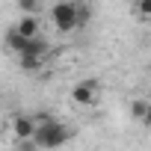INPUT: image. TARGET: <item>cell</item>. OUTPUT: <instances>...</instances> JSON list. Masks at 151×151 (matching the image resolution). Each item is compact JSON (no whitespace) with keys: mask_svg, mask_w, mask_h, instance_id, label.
Returning <instances> with one entry per match:
<instances>
[{"mask_svg":"<svg viewBox=\"0 0 151 151\" xmlns=\"http://www.w3.org/2000/svg\"><path fill=\"white\" fill-rule=\"evenodd\" d=\"M71 136H74L71 127H65L62 122H50V124H39L33 142L39 145V151H56V148H62Z\"/></svg>","mask_w":151,"mask_h":151,"instance_id":"1","label":"cell"},{"mask_svg":"<svg viewBox=\"0 0 151 151\" xmlns=\"http://www.w3.org/2000/svg\"><path fill=\"white\" fill-rule=\"evenodd\" d=\"M50 21L59 33H71L77 30L80 21H77V0H56L50 6Z\"/></svg>","mask_w":151,"mask_h":151,"instance_id":"2","label":"cell"},{"mask_svg":"<svg viewBox=\"0 0 151 151\" xmlns=\"http://www.w3.org/2000/svg\"><path fill=\"white\" fill-rule=\"evenodd\" d=\"M71 101L80 104V107H92L98 101V80H80L71 89Z\"/></svg>","mask_w":151,"mask_h":151,"instance_id":"3","label":"cell"},{"mask_svg":"<svg viewBox=\"0 0 151 151\" xmlns=\"http://www.w3.org/2000/svg\"><path fill=\"white\" fill-rule=\"evenodd\" d=\"M36 130H39V124H36L33 116H15L12 119V133H15L18 142H30L36 136Z\"/></svg>","mask_w":151,"mask_h":151,"instance_id":"4","label":"cell"},{"mask_svg":"<svg viewBox=\"0 0 151 151\" xmlns=\"http://www.w3.org/2000/svg\"><path fill=\"white\" fill-rule=\"evenodd\" d=\"M15 30L24 39H39V18L36 15H21V21L15 24Z\"/></svg>","mask_w":151,"mask_h":151,"instance_id":"5","label":"cell"},{"mask_svg":"<svg viewBox=\"0 0 151 151\" xmlns=\"http://www.w3.org/2000/svg\"><path fill=\"white\" fill-rule=\"evenodd\" d=\"M130 116H133L136 122H142V124L151 127V101H142V98L130 101Z\"/></svg>","mask_w":151,"mask_h":151,"instance_id":"6","label":"cell"},{"mask_svg":"<svg viewBox=\"0 0 151 151\" xmlns=\"http://www.w3.org/2000/svg\"><path fill=\"white\" fill-rule=\"evenodd\" d=\"M47 50H50V42H47V39H27V45H24V50H21L18 56L27 53V56H42V59H45Z\"/></svg>","mask_w":151,"mask_h":151,"instance_id":"7","label":"cell"},{"mask_svg":"<svg viewBox=\"0 0 151 151\" xmlns=\"http://www.w3.org/2000/svg\"><path fill=\"white\" fill-rule=\"evenodd\" d=\"M18 62H21V68L27 71V74H36V71H42V56H18Z\"/></svg>","mask_w":151,"mask_h":151,"instance_id":"8","label":"cell"},{"mask_svg":"<svg viewBox=\"0 0 151 151\" xmlns=\"http://www.w3.org/2000/svg\"><path fill=\"white\" fill-rule=\"evenodd\" d=\"M18 9H21L24 15H36V12L42 9V0H18Z\"/></svg>","mask_w":151,"mask_h":151,"instance_id":"9","label":"cell"},{"mask_svg":"<svg viewBox=\"0 0 151 151\" xmlns=\"http://www.w3.org/2000/svg\"><path fill=\"white\" fill-rule=\"evenodd\" d=\"M77 21H80V27H86L92 21V6L89 3H77Z\"/></svg>","mask_w":151,"mask_h":151,"instance_id":"10","label":"cell"},{"mask_svg":"<svg viewBox=\"0 0 151 151\" xmlns=\"http://www.w3.org/2000/svg\"><path fill=\"white\" fill-rule=\"evenodd\" d=\"M133 9L142 18H151V0H133Z\"/></svg>","mask_w":151,"mask_h":151,"instance_id":"11","label":"cell"}]
</instances>
